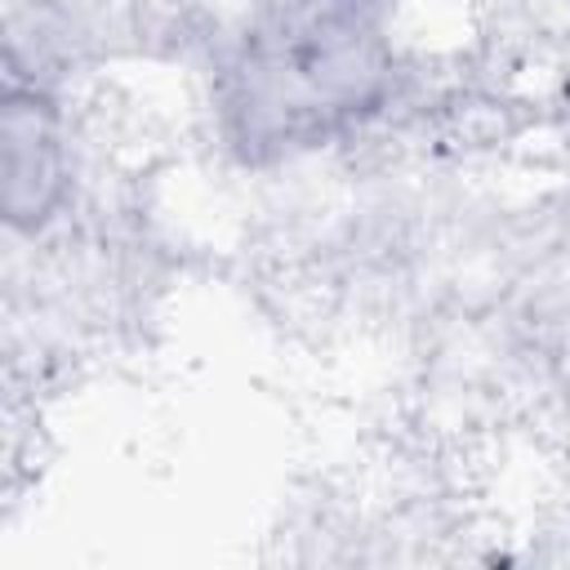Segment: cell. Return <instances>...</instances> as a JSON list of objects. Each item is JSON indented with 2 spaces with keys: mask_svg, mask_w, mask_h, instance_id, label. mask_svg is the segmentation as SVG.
<instances>
[{
  "mask_svg": "<svg viewBox=\"0 0 570 570\" xmlns=\"http://www.w3.org/2000/svg\"><path fill=\"white\" fill-rule=\"evenodd\" d=\"M401 89L392 0H245L205 45L209 134L249 174L352 142L392 116Z\"/></svg>",
  "mask_w": 570,
  "mask_h": 570,
  "instance_id": "obj_1",
  "label": "cell"
},
{
  "mask_svg": "<svg viewBox=\"0 0 570 570\" xmlns=\"http://www.w3.org/2000/svg\"><path fill=\"white\" fill-rule=\"evenodd\" d=\"M76 205V142L62 94L4 80L0 98V214L9 236L40 240Z\"/></svg>",
  "mask_w": 570,
  "mask_h": 570,
  "instance_id": "obj_2",
  "label": "cell"
},
{
  "mask_svg": "<svg viewBox=\"0 0 570 570\" xmlns=\"http://www.w3.org/2000/svg\"><path fill=\"white\" fill-rule=\"evenodd\" d=\"M561 116H566V147H570V89H566V107H561Z\"/></svg>",
  "mask_w": 570,
  "mask_h": 570,
  "instance_id": "obj_3",
  "label": "cell"
}]
</instances>
